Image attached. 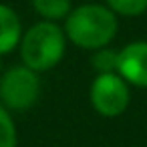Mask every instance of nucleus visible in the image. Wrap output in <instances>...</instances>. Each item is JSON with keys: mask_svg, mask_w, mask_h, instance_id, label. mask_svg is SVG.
<instances>
[{"mask_svg": "<svg viewBox=\"0 0 147 147\" xmlns=\"http://www.w3.org/2000/svg\"><path fill=\"white\" fill-rule=\"evenodd\" d=\"M40 95L38 73L26 65H14L0 75V103L12 111L30 109Z\"/></svg>", "mask_w": 147, "mask_h": 147, "instance_id": "3", "label": "nucleus"}, {"mask_svg": "<svg viewBox=\"0 0 147 147\" xmlns=\"http://www.w3.org/2000/svg\"><path fill=\"white\" fill-rule=\"evenodd\" d=\"M117 57H119V51H113V49H97L91 57V65L93 69L99 73H117Z\"/></svg>", "mask_w": 147, "mask_h": 147, "instance_id": "8", "label": "nucleus"}, {"mask_svg": "<svg viewBox=\"0 0 147 147\" xmlns=\"http://www.w3.org/2000/svg\"><path fill=\"white\" fill-rule=\"evenodd\" d=\"M105 4L119 16H139L147 10V0H105Z\"/></svg>", "mask_w": 147, "mask_h": 147, "instance_id": "9", "label": "nucleus"}, {"mask_svg": "<svg viewBox=\"0 0 147 147\" xmlns=\"http://www.w3.org/2000/svg\"><path fill=\"white\" fill-rule=\"evenodd\" d=\"M91 105L103 117H119L127 111L131 91L119 73H99L91 85Z\"/></svg>", "mask_w": 147, "mask_h": 147, "instance_id": "4", "label": "nucleus"}, {"mask_svg": "<svg viewBox=\"0 0 147 147\" xmlns=\"http://www.w3.org/2000/svg\"><path fill=\"white\" fill-rule=\"evenodd\" d=\"M22 38V22L18 14L6 6L0 4V57L12 53Z\"/></svg>", "mask_w": 147, "mask_h": 147, "instance_id": "6", "label": "nucleus"}, {"mask_svg": "<svg viewBox=\"0 0 147 147\" xmlns=\"http://www.w3.org/2000/svg\"><path fill=\"white\" fill-rule=\"evenodd\" d=\"M16 145H18L16 125L10 113L0 105V147H16Z\"/></svg>", "mask_w": 147, "mask_h": 147, "instance_id": "10", "label": "nucleus"}, {"mask_svg": "<svg viewBox=\"0 0 147 147\" xmlns=\"http://www.w3.org/2000/svg\"><path fill=\"white\" fill-rule=\"evenodd\" d=\"M117 73L127 85L147 89V40L125 45L117 57Z\"/></svg>", "mask_w": 147, "mask_h": 147, "instance_id": "5", "label": "nucleus"}, {"mask_svg": "<svg viewBox=\"0 0 147 147\" xmlns=\"http://www.w3.org/2000/svg\"><path fill=\"white\" fill-rule=\"evenodd\" d=\"M32 8L38 16H42L45 20H65L67 14L71 12V0H30Z\"/></svg>", "mask_w": 147, "mask_h": 147, "instance_id": "7", "label": "nucleus"}, {"mask_svg": "<svg viewBox=\"0 0 147 147\" xmlns=\"http://www.w3.org/2000/svg\"><path fill=\"white\" fill-rule=\"evenodd\" d=\"M65 34L75 47L97 51L107 47L119 30L117 14L103 4H81L65 18Z\"/></svg>", "mask_w": 147, "mask_h": 147, "instance_id": "1", "label": "nucleus"}, {"mask_svg": "<svg viewBox=\"0 0 147 147\" xmlns=\"http://www.w3.org/2000/svg\"><path fill=\"white\" fill-rule=\"evenodd\" d=\"M0 75H2V59H0Z\"/></svg>", "mask_w": 147, "mask_h": 147, "instance_id": "11", "label": "nucleus"}, {"mask_svg": "<svg viewBox=\"0 0 147 147\" xmlns=\"http://www.w3.org/2000/svg\"><path fill=\"white\" fill-rule=\"evenodd\" d=\"M67 51V34L53 20L32 24L20 38L22 65L36 73H47L57 67Z\"/></svg>", "mask_w": 147, "mask_h": 147, "instance_id": "2", "label": "nucleus"}]
</instances>
